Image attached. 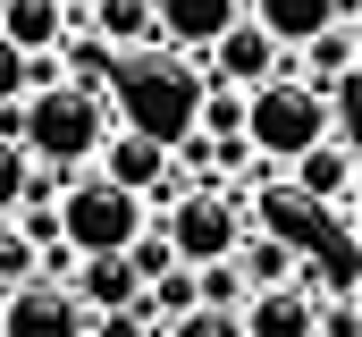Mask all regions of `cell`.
Masks as SVG:
<instances>
[{
    "label": "cell",
    "instance_id": "6da1fadb",
    "mask_svg": "<svg viewBox=\"0 0 362 337\" xmlns=\"http://www.w3.org/2000/svg\"><path fill=\"white\" fill-rule=\"evenodd\" d=\"M110 118L152 135V144H185L194 135V101H202V59L194 51H169V42H135L110 59V84H101Z\"/></svg>",
    "mask_w": 362,
    "mask_h": 337
},
{
    "label": "cell",
    "instance_id": "7a4b0ae2",
    "mask_svg": "<svg viewBox=\"0 0 362 337\" xmlns=\"http://www.w3.org/2000/svg\"><path fill=\"white\" fill-rule=\"evenodd\" d=\"M101 135H110V101L85 93V84H34L25 93V161H51V168H93L101 152Z\"/></svg>",
    "mask_w": 362,
    "mask_h": 337
},
{
    "label": "cell",
    "instance_id": "3957f363",
    "mask_svg": "<svg viewBox=\"0 0 362 337\" xmlns=\"http://www.w3.org/2000/svg\"><path fill=\"white\" fill-rule=\"evenodd\" d=\"M329 135V110H320V93L303 76H262V84H245V144L262 152L270 168H286L303 144H320Z\"/></svg>",
    "mask_w": 362,
    "mask_h": 337
},
{
    "label": "cell",
    "instance_id": "277c9868",
    "mask_svg": "<svg viewBox=\"0 0 362 337\" xmlns=\"http://www.w3.org/2000/svg\"><path fill=\"white\" fill-rule=\"evenodd\" d=\"M245 202H253L245 185H185L177 202H169V211H152V219H160V236H169V253H177L185 270H202V261H228L236 236L253 228V219H245Z\"/></svg>",
    "mask_w": 362,
    "mask_h": 337
},
{
    "label": "cell",
    "instance_id": "5b68a950",
    "mask_svg": "<svg viewBox=\"0 0 362 337\" xmlns=\"http://www.w3.org/2000/svg\"><path fill=\"white\" fill-rule=\"evenodd\" d=\"M59 245L68 253H127V236L152 219L127 185H110V177H93V168H76L68 185H59Z\"/></svg>",
    "mask_w": 362,
    "mask_h": 337
},
{
    "label": "cell",
    "instance_id": "8992f818",
    "mask_svg": "<svg viewBox=\"0 0 362 337\" xmlns=\"http://www.w3.org/2000/svg\"><path fill=\"white\" fill-rule=\"evenodd\" d=\"M286 185H295V202H312V211H337V228L354 236L362 168H354V144H346V135H320V144H303V152L286 161Z\"/></svg>",
    "mask_w": 362,
    "mask_h": 337
},
{
    "label": "cell",
    "instance_id": "52a82bcc",
    "mask_svg": "<svg viewBox=\"0 0 362 337\" xmlns=\"http://www.w3.org/2000/svg\"><path fill=\"white\" fill-rule=\"evenodd\" d=\"M93 312L76 304L68 278H17L0 295V337H85Z\"/></svg>",
    "mask_w": 362,
    "mask_h": 337
},
{
    "label": "cell",
    "instance_id": "ba28073f",
    "mask_svg": "<svg viewBox=\"0 0 362 337\" xmlns=\"http://www.w3.org/2000/svg\"><path fill=\"white\" fill-rule=\"evenodd\" d=\"M93 177H110V185H127L135 202H152V185L169 177V144H152V135H135V127L110 118V135H101V152H93Z\"/></svg>",
    "mask_w": 362,
    "mask_h": 337
},
{
    "label": "cell",
    "instance_id": "9c48e42d",
    "mask_svg": "<svg viewBox=\"0 0 362 337\" xmlns=\"http://www.w3.org/2000/svg\"><path fill=\"white\" fill-rule=\"evenodd\" d=\"M278 68H286V51H278L253 17H236V25L202 51V76L211 84H262V76H278Z\"/></svg>",
    "mask_w": 362,
    "mask_h": 337
},
{
    "label": "cell",
    "instance_id": "30bf717a",
    "mask_svg": "<svg viewBox=\"0 0 362 337\" xmlns=\"http://www.w3.org/2000/svg\"><path fill=\"white\" fill-rule=\"evenodd\" d=\"M236 17H245V0H152L160 42H169V51H194V59H202V51H211Z\"/></svg>",
    "mask_w": 362,
    "mask_h": 337
},
{
    "label": "cell",
    "instance_id": "8fae6325",
    "mask_svg": "<svg viewBox=\"0 0 362 337\" xmlns=\"http://www.w3.org/2000/svg\"><path fill=\"white\" fill-rule=\"evenodd\" d=\"M312 287L303 278H278V287H253L245 304H236V321H245V337H312Z\"/></svg>",
    "mask_w": 362,
    "mask_h": 337
},
{
    "label": "cell",
    "instance_id": "7c38bea8",
    "mask_svg": "<svg viewBox=\"0 0 362 337\" xmlns=\"http://www.w3.org/2000/svg\"><path fill=\"white\" fill-rule=\"evenodd\" d=\"M0 42L17 59H51L68 42V8L59 0H0Z\"/></svg>",
    "mask_w": 362,
    "mask_h": 337
},
{
    "label": "cell",
    "instance_id": "4fadbf2b",
    "mask_svg": "<svg viewBox=\"0 0 362 337\" xmlns=\"http://www.w3.org/2000/svg\"><path fill=\"white\" fill-rule=\"evenodd\" d=\"M68 287H76V304H85V312H135V295H144V278H135L118 253H76Z\"/></svg>",
    "mask_w": 362,
    "mask_h": 337
},
{
    "label": "cell",
    "instance_id": "5bb4252c",
    "mask_svg": "<svg viewBox=\"0 0 362 337\" xmlns=\"http://www.w3.org/2000/svg\"><path fill=\"white\" fill-rule=\"evenodd\" d=\"M245 17L270 34L278 51H295L303 34H320L329 17H354V0H245Z\"/></svg>",
    "mask_w": 362,
    "mask_h": 337
},
{
    "label": "cell",
    "instance_id": "9a60e30c",
    "mask_svg": "<svg viewBox=\"0 0 362 337\" xmlns=\"http://www.w3.org/2000/svg\"><path fill=\"white\" fill-rule=\"evenodd\" d=\"M354 51H362V34H354V17H329L320 34H303L295 42V68H303V84L320 93V84H337V76H354Z\"/></svg>",
    "mask_w": 362,
    "mask_h": 337
},
{
    "label": "cell",
    "instance_id": "2e32d148",
    "mask_svg": "<svg viewBox=\"0 0 362 337\" xmlns=\"http://www.w3.org/2000/svg\"><path fill=\"white\" fill-rule=\"evenodd\" d=\"M228 261H236V278H245V287H278V278H303V253H295V236H278V228H245Z\"/></svg>",
    "mask_w": 362,
    "mask_h": 337
},
{
    "label": "cell",
    "instance_id": "e0dca14e",
    "mask_svg": "<svg viewBox=\"0 0 362 337\" xmlns=\"http://www.w3.org/2000/svg\"><path fill=\"white\" fill-rule=\"evenodd\" d=\"M85 34H101L110 51L160 42V25H152V0H93V8H85Z\"/></svg>",
    "mask_w": 362,
    "mask_h": 337
},
{
    "label": "cell",
    "instance_id": "ac0fdd59",
    "mask_svg": "<svg viewBox=\"0 0 362 337\" xmlns=\"http://www.w3.org/2000/svg\"><path fill=\"white\" fill-rule=\"evenodd\" d=\"M194 135H245V84H211V76H202V101H194Z\"/></svg>",
    "mask_w": 362,
    "mask_h": 337
},
{
    "label": "cell",
    "instance_id": "d6986e66",
    "mask_svg": "<svg viewBox=\"0 0 362 337\" xmlns=\"http://www.w3.org/2000/svg\"><path fill=\"white\" fill-rule=\"evenodd\" d=\"M152 337H245V321H236V312H219V304H185L177 321H160Z\"/></svg>",
    "mask_w": 362,
    "mask_h": 337
},
{
    "label": "cell",
    "instance_id": "ffe728a7",
    "mask_svg": "<svg viewBox=\"0 0 362 337\" xmlns=\"http://www.w3.org/2000/svg\"><path fill=\"white\" fill-rule=\"evenodd\" d=\"M17 185H25V144H8V135H0V219L17 211Z\"/></svg>",
    "mask_w": 362,
    "mask_h": 337
},
{
    "label": "cell",
    "instance_id": "44dd1931",
    "mask_svg": "<svg viewBox=\"0 0 362 337\" xmlns=\"http://www.w3.org/2000/svg\"><path fill=\"white\" fill-rule=\"evenodd\" d=\"M85 337H152V329H144L135 312H93V329H85Z\"/></svg>",
    "mask_w": 362,
    "mask_h": 337
},
{
    "label": "cell",
    "instance_id": "7402d4cb",
    "mask_svg": "<svg viewBox=\"0 0 362 337\" xmlns=\"http://www.w3.org/2000/svg\"><path fill=\"white\" fill-rule=\"evenodd\" d=\"M17 93H25V59L0 42V101H17Z\"/></svg>",
    "mask_w": 362,
    "mask_h": 337
}]
</instances>
